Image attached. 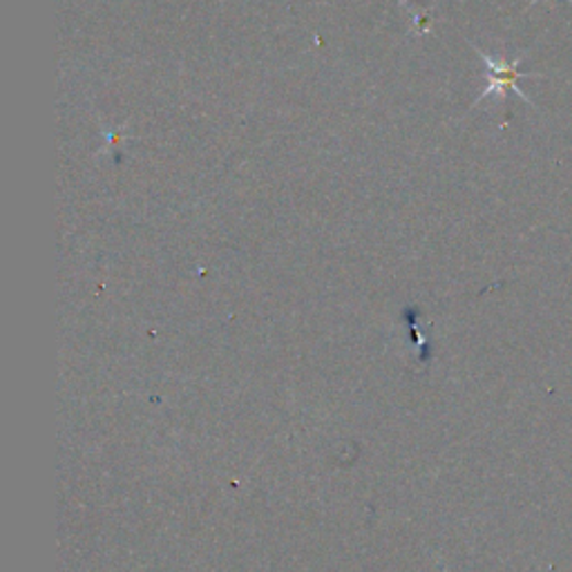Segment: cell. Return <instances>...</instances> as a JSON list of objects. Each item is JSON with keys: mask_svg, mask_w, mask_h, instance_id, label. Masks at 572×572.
Masks as SVG:
<instances>
[{"mask_svg": "<svg viewBox=\"0 0 572 572\" xmlns=\"http://www.w3.org/2000/svg\"><path fill=\"white\" fill-rule=\"evenodd\" d=\"M476 52H479V56L483 58V63H485V69H487V88L481 92V97L476 99V103L479 101H483V99H487L490 95H498V97H506V95H510V92H515L524 103H528V106H535L532 103V99L519 88V81L521 79H530V77H541V75H537V72H521L519 69V65H521V61H524V56L526 54H519L515 61H506V58H496V56H490V54H485V52H481L479 47H474Z\"/></svg>", "mask_w": 572, "mask_h": 572, "instance_id": "6da1fadb", "label": "cell"}, {"mask_svg": "<svg viewBox=\"0 0 572 572\" xmlns=\"http://www.w3.org/2000/svg\"><path fill=\"white\" fill-rule=\"evenodd\" d=\"M537 3H539V0H530V6H537ZM568 3L572 6V0H568Z\"/></svg>", "mask_w": 572, "mask_h": 572, "instance_id": "7a4b0ae2", "label": "cell"}]
</instances>
